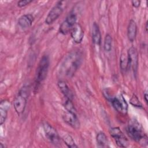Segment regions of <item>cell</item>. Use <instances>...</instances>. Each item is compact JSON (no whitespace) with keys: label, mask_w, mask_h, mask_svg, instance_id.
<instances>
[{"label":"cell","mask_w":148,"mask_h":148,"mask_svg":"<svg viewBox=\"0 0 148 148\" xmlns=\"http://www.w3.org/2000/svg\"><path fill=\"white\" fill-rule=\"evenodd\" d=\"M146 32L147 31V23H146Z\"/></svg>","instance_id":"cell-28"},{"label":"cell","mask_w":148,"mask_h":148,"mask_svg":"<svg viewBox=\"0 0 148 148\" xmlns=\"http://www.w3.org/2000/svg\"><path fill=\"white\" fill-rule=\"evenodd\" d=\"M10 108V102L7 100H2L0 103V124L2 125L7 117L8 110Z\"/></svg>","instance_id":"cell-12"},{"label":"cell","mask_w":148,"mask_h":148,"mask_svg":"<svg viewBox=\"0 0 148 148\" xmlns=\"http://www.w3.org/2000/svg\"><path fill=\"white\" fill-rule=\"evenodd\" d=\"M65 145L69 148H76L78 146L76 145L73 138L70 135H66L62 138Z\"/></svg>","instance_id":"cell-21"},{"label":"cell","mask_w":148,"mask_h":148,"mask_svg":"<svg viewBox=\"0 0 148 148\" xmlns=\"http://www.w3.org/2000/svg\"><path fill=\"white\" fill-rule=\"evenodd\" d=\"M32 2V1L31 0H21L17 2V6L20 8H22L29 5Z\"/></svg>","instance_id":"cell-24"},{"label":"cell","mask_w":148,"mask_h":148,"mask_svg":"<svg viewBox=\"0 0 148 148\" xmlns=\"http://www.w3.org/2000/svg\"><path fill=\"white\" fill-rule=\"evenodd\" d=\"M34 20V17L32 14H24L19 18L18 20V24L22 28H29L32 25Z\"/></svg>","instance_id":"cell-13"},{"label":"cell","mask_w":148,"mask_h":148,"mask_svg":"<svg viewBox=\"0 0 148 148\" xmlns=\"http://www.w3.org/2000/svg\"><path fill=\"white\" fill-rule=\"evenodd\" d=\"M130 103L135 106V107H137V108H142V103H140V101L139 100L138 98L137 97V96L135 94H133L132 97L131 98L130 100Z\"/></svg>","instance_id":"cell-23"},{"label":"cell","mask_w":148,"mask_h":148,"mask_svg":"<svg viewBox=\"0 0 148 148\" xmlns=\"http://www.w3.org/2000/svg\"><path fill=\"white\" fill-rule=\"evenodd\" d=\"M112 47V38L110 34H106L103 43V48L105 51L109 52L111 51Z\"/></svg>","instance_id":"cell-20"},{"label":"cell","mask_w":148,"mask_h":148,"mask_svg":"<svg viewBox=\"0 0 148 148\" xmlns=\"http://www.w3.org/2000/svg\"><path fill=\"white\" fill-rule=\"evenodd\" d=\"M128 68H131L135 75L136 74L138 67V54L137 50L134 47H131L128 51Z\"/></svg>","instance_id":"cell-8"},{"label":"cell","mask_w":148,"mask_h":148,"mask_svg":"<svg viewBox=\"0 0 148 148\" xmlns=\"http://www.w3.org/2000/svg\"><path fill=\"white\" fill-rule=\"evenodd\" d=\"M28 88L24 86L20 90L14 99V108L18 114L23 113L25 109L28 97Z\"/></svg>","instance_id":"cell-3"},{"label":"cell","mask_w":148,"mask_h":148,"mask_svg":"<svg viewBox=\"0 0 148 148\" xmlns=\"http://www.w3.org/2000/svg\"><path fill=\"white\" fill-rule=\"evenodd\" d=\"M71 35L73 40L76 43H80L83 40L84 37V31L81 25L76 23L71 31Z\"/></svg>","instance_id":"cell-11"},{"label":"cell","mask_w":148,"mask_h":148,"mask_svg":"<svg viewBox=\"0 0 148 148\" xmlns=\"http://www.w3.org/2000/svg\"><path fill=\"white\" fill-rule=\"evenodd\" d=\"M58 86L60 91L63 94V95L66 97V98L72 100L73 97V93L65 82L63 80L59 81L58 82Z\"/></svg>","instance_id":"cell-15"},{"label":"cell","mask_w":148,"mask_h":148,"mask_svg":"<svg viewBox=\"0 0 148 148\" xmlns=\"http://www.w3.org/2000/svg\"><path fill=\"white\" fill-rule=\"evenodd\" d=\"M76 20H77V16L76 13H74V12L72 11L66 16L64 21L66 24H68L71 28H73L75 25L76 24Z\"/></svg>","instance_id":"cell-18"},{"label":"cell","mask_w":148,"mask_h":148,"mask_svg":"<svg viewBox=\"0 0 148 148\" xmlns=\"http://www.w3.org/2000/svg\"><path fill=\"white\" fill-rule=\"evenodd\" d=\"M111 103L113 108L119 112L126 113L128 109V104L122 95L115 97L111 99Z\"/></svg>","instance_id":"cell-9"},{"label":"cell","mask_w":148,"mask_h":148,"mask_svg":"<svg viewBox=\"0 0 148 148\" xmlns=\"http://www.w3.org/2000/svg\"><path fill=\"white\" fill-rule=\"evenodd\" d=\"M110 134L114 138L118 146L126 147L128 145V140L119 127H113L110 130Z\"/></svg>","instance_id":"cell-6"},{"label":"cell","mask_w":148,"mask_h":148,"mask_svg":"<svg viewBox=\"0 0 148 148\" xmlns=\"http://www.w3.org/2000/svg\"><path fill=\"white\" fill-rule=\"evenodd\" d=\"M131 3H132V6L134 7H135V8H138V7H139V6L140 5V1H138V0H136V1H132L131 2Z\"/></svg>","instance_id":"cell-25"},{"label":"cell","mask_w":148,"mask_h":148,"mask_svg":"<svg viewBox=\"0 0 148 148\" xmlns=\"http://www.w3.org/2000/svg\"><path fill=\"white\" fill-rule=\"evenodd\" d=\"M120 66L122 71H126L128 68V60L127 53H122L120 58Z\"/></svg>","instance_id":"cell-19"},{"label":"cell","mask_w":148,"mask_h":148,"mask_svg":"<svg viewBox=\"0 0 148 148\" xmlns=\"http://www.w3.org/2000/svg\"><path fill=\"white\" fill-rule=\"evenodd\" d=\"M49 64L50 60L49 56L47 55L43 56L41 58L36 69L35 77V84L36 85L39 84L46 79L49 71Z\"/></svg>","instance_id":"cell-4"},{"label":"cell","mask_w":148,"mask_h":148,"mask_svg":"<svg viewBox=\"0 0 148 148\" xmlns=\"http://www.w3.org/2000/svg\"><path fill=\"white\" fill-rule=\"evenodd\" d=\"M63 119L65 123L74 128H78L80 127V122L77 117L76 114L66 111L63 114Z\"/></svg>","instance_id":"cell-10"},{"label":"cell","mask_w":148,"mask_h":148,"mask_svg":"<svg viewBox=\"0 0 148 148\" xmlns=\"http://www.w3.org/2000/svg\"><path fill=\"white\" fill-rule=\"evenodd\" d=\"M97 142L98 145L101 147H106L108 143V140L106 135L102 132L98 133L97 137Z\"/></svg>","instance_id":"cell-17"},{"label":"cell","mask_w":148,"mask_h":148,"mask_svg":"<svg viewBox=\"0 0 148 148\" xmlns=\"http://www.w3.org/2000/svg\"><path fill=\"white\" fill-rule=\"evenodd\" d=\"M144 98H145V102L146 103H147V92H145L144 94Z\"/></svg>","instance_id":"cell-26"},{"label":"cell","mask_w":148,"mask_h":148,"mask_svg":"<svg viewBox=\"0 0 148 148\" xmlns=\"http://www.w3.org/2000/svg\"><path fill=\"white\" fill-rule=\"evenodd\" d=\"M137 33V25L135 21L131 20L127 28V36L129 40L131 42L135 40Z\"/></svg>","instance_id":"cell-14"},{"label":"cell","mask_w":148,"mask_h":148,"mask_svg":"<svg viewBox=\"0 0 148 148\" xmlns=\"http://www.w3.org/2000/svg\"><path fill=\"white\" fill-rule=\"evenodd\" d=\"M127 133L130 137L134 140L140 143H143V144H147V136L143 131L142 127L136 120L133 119L129 121L127 127Z\"/></svg>","instance_id":"cell-2"},{"label":"cell","mask_w":148,"mask_h":148,"mask_svg":"<svg viewBox=\"0 0 148 148\" xmlns=\"http://www.w3.org/2000/svg\"><path fill=\"white\" fill-rule=\"evenodd\" d=\"M64 108H65L66 111L72 112V113H76V109H75L74 105L72 103L71 99L66 98V99L65 100V102H64Z\"/></svg>","instance_id":"cell-22"},{"label":"cell","mask_w":148,"mask_h":148,"mask_svg":"<svg viewBox=\"0 0 148 148\" xmlns=\"http://www.w3.org/2000/svg\"><path fill=\"white\" fill-rule=\"evenodd\" d=\"M82 62V54L78 51H73L66 57L64 61L61 68V73L68 77H72Z\"/></svg>","instance_id":"cell-1"},{"label":"cell","mask_w":148,"mask_h":148,"mask_svg":"<svg viewBox=\"0 0 148 148\" xmlns=\"http://www.w3.org/2000/svg\"><path fill=\"white\" fill-rule=\"evenodd\" d=\"M63 2L64 1H58L50 10L45 19L46 24H53L61 16L64 11Z\"/></svg>","instance_id":"cell-5"},{"label":"cell","mask_w":148,"mask_h":148,"mask_svg":"<svg viewBox=\"0 0 148 148\" xmlns=\"http://www.w3.org/2000/svg\"><path fill=\"white\" fill-rule=\"evenodd\" d=\"M4 147H5V146L2 145V143H1L0 144V148H4Z\"/></svg>","instance_id":"cell-27"},{"label":"cell","mask_w":148,"mask_h":148,"mask_svg":"<svg viewBox=\"0 0 148 148\" xmlns=\"http://www.w3.org/2000/svg\"><path fill=\"white\" fill-rule=\"evenodd\" d=\"M43 127L46 136L50 142L55 145H58L60 142V139L56 130L47 123H45Z\"/></svg>","instance_id":"cell-7"},{"label":"cell","mask_w":148,"mask_h":148,"mask_svg":"<svg viewBox=\"0 0 148 148\" xmlns=\"http://www.w3.org/2000/svg\"><path fill=\"white\" fill-rule=\"evenodd\" d=\"M92 39L93 43L97 45H100L101 42V34L99 27L97 23H94L92 28Z\"/></svg>","instance_id":"cell-16"}]
</instances>
